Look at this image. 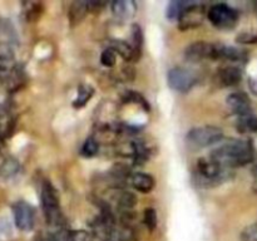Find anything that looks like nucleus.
Returning <instances> with one entry per match:
<instances>
[{"label": "nucleus", "mask_w": 257, "mask_h": 241, "mask_svg": "<svg viewBox=\"0 0 257 241\" xmlns=\"http://www.w3.org/2000/svg\"><path fill=\"white\" fill-rule=\"evenodd\" d=\"M210 157L223 167H238L252 161L253 148L248 141L230 140L213 150Z\"/></svg>", "instance_id": "f257e3e1"}, {"label": "nucleus", "mask_w": 257, "mask_h": 241, "mask_svg": "<svg viewBox=\"0 0 257 241\" xmlns=\"http://www.w3.org/2000/svg\"><path fill=\"white\" fill-rule=\"evenodd\" d=\"M231 168L223 167L212 158H200L196 166V172L198 175V182L205 185L206 187L223 182L230 177Z\"/></svg>", "instance_id": "f03ea898"}, {"label": "nucleus", "mask_w": 257, "mask_h": 241, "mask_svg": "<svg viewBox=\"0 0 257 241\" xmlns=\"http://www.w3.org/2000/svg\"><path fill=\"white\" fill-rule=\"evenodd\" d=\"M223 138V131L215 126H203L192 128L186 136V143L192 150L206 148L221 142Z\"/></svg>", "instance_id": "7ed1b4c3"}, {"label": "nucleus", "mask_w": 257, "mask_h": 241, "mask_svg": "<svg viewBox=\"0 0 257 241\" xmlns=\"http://www.w3.org/2000/svg\"><path fill=\"white\" fill-rule=\"evenodd\" d=\"M40 198H42L43 213H44L47 222L52 226L62 225L63 216L62 211H60L59 198H58L57 192H55V188L48 181L43 183Z\"/></svg>", "instance_id": "20e7f679"}, {"label": "nucleus", "mask_w": 257, "mask_h": 241, "mask_svg": "<svg viewBox=\"0 0 257 241\" xmlns=\"http://www.w3.org/2000/svg\"><path fill=\"white\" fill-rule=\"evenodd\" d=\"M207 17L218 29H230L237 23L238 13L227 4H215L208 10Z\"/></svg>", "instance_id": "39448f33"}, {"label": "nucleus", "mask_w": 257, "mask_h": 241, "mask_svg": "<svg viewBox=\"0 0 257 241\" xmlns=\"http://www.w3.org/2000/svg\"><path fill=\"white\" fill-rule=\"evenodd\" d=\"M168 85L178 93H186L192 89L197 83V75L192 70L182 67H175L170 69L167 74Z\"/></svg>", "instance_id": "423d86ee"}, {"label": "nucleus", "mask_w": 257, "mask_h": 241, "mask_svg": "<svg viewBox=\"0 0 257 241\" xmlns=\"http://www.w3.org/2000/svg\"><path fill=\"white\" fill-rule=\"evenodd\" d=\"M206 8L201 3H187L182 14L178 18V28L181 30H190L200 27L205 20Z\"/></svg>", "instance_id": "0eeeda50"}, {"label": "nucleus", "mask_w": 257, "mask_h": 241, "mask_svg": "<svg viewBox=\"0 0 257 241\" xmlns=\"http://www.w3.org/2000/svg\"><path fill=\"white\" fill-rule=\"evenodd\" d=\"M13 216L17 227L22 231L33 230L35 225V212L32 205L25 201H18L13 205Z\"/></svg>", "instance_id": "6e6552de"}, {"label": "nucleus", "mask_w": 257, "mask_h": 241, "mask_svg": "<svg viewBox=\"0 0 257 241\" xmlns=\"http://www.w3.org/2000/svg\"><path fill=\"white\" fill-rule=\"evenodd\" d=\"M185 57L190 62L217 59V44L207 42H195L186 48Z\"/></svg>", "instance_id": "1a4fd4ad"}, {"label": "nucleus", "mask_w": 257, "mask_h": 241, "mask_svg": "<svg viewBox=\"0 0 257 241\" xmlns=\"http://www.w3.org/2000/svg\"><path fill=\"white\" fill-rule=\"evenodd\" d=\"M226 103H227L228 108H230L233 113H236L238 117L251 114V103L245 93H231V94L226 98Z\"/></svg>", "instance_id": "9d476101"}, {"label": "nucleus", "mask_w": 257, "mask_h": 241, "mask_svg": "<svg viewBox=\"0 0 257 241\" xmlns=\"http://www.w3.org/2000/svg\"><path fill=\"white\" fill-rule=\"evenodd\" d=\"M15 68V52L12 44L0 42V73H10Z\"/></svg>", "instance_id": "9b49d317"}, {"label": "nucleus", "mask_w": 257, "mask_h": 241, "mask_svg": "<svg viewBox=\"0 0 257 241\" xmlns=\"http://www.w3.org/2000/svg\"><path fill=\"white\" fill-rule=\"evenodd\" d=\"M112 13L120 20H128L137 12V5L132 0H117L110 4Z\"/></svg>", "instance_id": "f8f14e48"}, {"label": "nucleus", "mask_w": 257, "mask_h": 241, "mask_svg": "<svg viewBox=\"0 0 257 241\" xmlns=\"http://www.w3.org/2000/svg\"><path fill=\"white\" fill-rule=\"evenodd\" d=\"M131 185L133 186V188L140 191V192L147 193L151 192L153 187H155V178L151 175L143 172L133 173L131 176Z\"/></svg>", "instance_id": "ddd939ff"}, {"label": "nucleus", "mask_w": 257, "mask_h": 241, "mask_svg": "<svg viewBox=\"0 0 257 241\" xmlns=\"http://www.w3.org/2000/svg\"><path fill=\"white\" fill-rule=\"evenodd\" d=\"M242 78V73L237 67H225L218 72V79L221 84L226 87H232L238 84Z\"/></svg>", "instance_id": "4468645a"}, {"label": "nucleus", "mask_w": 257, "mask_h": 241, "mask_svg": "<svg viewBox=\"0 0 257 241\" xmlns=\"http://www.w3.org/2000/svg\"><path fill=\"white\" fill-rule=\"evenodd\" d=\"M110 49L114 50L117 54L124 58L125 60H135L138 58V53L136 52L135 48L131 44H128L124 40H112L110 42Z\"/></svg>", "instance_id": "2eb2a0df"}, {"label": "nucleus", "mask_w": 257, "mask_h": 241, "mask_svg": "<svg viewBox=\"0 0 257 241\" xmlns=\"http://www.w3.org/2000/svg\"><path fill=\"white\" fill-rule=\"evenodd\" d=\"M245 58V53L242 50L227 45L217 44V59H226L231 62H240Z\"/></svg>", "instance_id": "dca6fc26"}, {"label": "nucleus", "mask_w": 257, "mask_h": 241, "mask_svg": "<svg viewBox=\"0 0 257 241\" xmlns=\"http://www.w3.org/2000/svg\"><path fill=\"white\" fill-rule=\"evenodd\" d=\"M88 12H89L88 2H74L70 4L68 17H69V20L72 22V24H77V23H79L87 15Z\"/></svg>", "instance_id": "f3484780"}, {"label": "nucleus", "mask_w": 257, "mask_h": 241, "mask_svg": "<svg viewBox=\"0 0 257 241\" xmlns=\"http://www.w3.org/2000/svg\"><path fill=\"white\" fill-rule=\"evenodd\" d=\"M238 132L241 133H253L257 132V117L252 114L242 115L238 117L237 123H236Z\"/></svg>", "instance_id": "a211bd4d"}, {"label": "nucleus", "mask_w": 257, "mask_h": 241, "mask_svg": "<svg viewBox=\"0 0 257 241\" xmlns=\"http://www.w3.org/2000/svg\"><path fill=\"white\" fill-rule=\"evenodd\" d=\"M93 94H94V89H93L92 85L82 84L78 88V95L74 99L73 105L75 108H82L83 105L87 104V102L93 97Z\"/></svg>", "instance_id": "6ab92c4d"}, {"label": "nucleus", "mask_w": 257, "mask_h": 241, "mask_svg": "<svg viewBox=\"0 0 257 241\" xmlns=\"http://www.w3.org/2000/svg\"><path fill=\"white\" fill-rule=\"evenodd\" d=\"M19 171V163L14 158H8L0 166V175L5 178L13 177Z\"/></svg>", "instance_id": "aec40b11"}, {"label": "nucleus", "mask_w": 257, "mask_h": 241, "mask_svg": "<svg viewBox=\"0 0 257 241\" xmlns=\"http://www.w3.org/2000/svg\"><path fill=\"white\" fill-rule=\"evenodd\" d=\"M187 5V3L183 2H172L167 7V18L171 20H178L180 15L182 14L183 9Z\"/></svg>", "instance_id": "412c9836"}, {"label": "nucleus", "mask_w": 257, "mask_h": 241, "mask_svg": "<svg viewBox=\"0 0 257 241\" xmlns=\"http://www.w3.org/2000/svg\"><path fill=\"white\" fill-rule=\"evenodd\" d=\"M67 241H95V238L85 230H72L67 232Z\"/></svg>", "instance_id": "4be33fe9"}, {"label": "nucleus", "mask_w": 257, "mask_h": 241, "mask_svg": "<svg viewBox=\"0 0 257 241\" xmlns=\"http://www.w3.org/2000/svg\"><path fill=\"white\" fill-rule=\"evenodd\" d=\"M143 221H145L146 226L148 227V230L153 231L156 227H157L158 223V217L157 212H156L155 208L148 207L145 210V215H143Z\"/></svg>", "instance_id": "5701e85b"}, {"label": "nucleus", "mask_w": 257, "mask_h": 241, "mask_svg": "<svg viewBox=\"0 0 257 241\" xmlns=\"http://www.w3.org/2000/svg\"><path fill=\"white\" fill-rule=\"evenodd\" d=\"M98 148H99V146H98L97 141L92 137L88 138L82 147V155L84 157H93L94 155H97Z\"/></svg>", "instance_id": "b1692460"}, {"label": "nucleus", "mask_w": 257, "mask_h": 241, "mask_svg": "<svg viewBox=\"0 0 257 241\" xmlns=\"http://www.w3.org/2000/svg\"><path fill=\"white\" fill-rule=\"evenodd\" d=\"M117 201L118 203H119L122 207H125V208H132L133 206L136 205V201H137V198H136V196L133 195V193L131 192H119L117 196Z\"/></svg>", "instance_id": "393cba45"}, {"label": "nucleus", "mask_w": 257, "mask_h": 241, "mask_svg": "<svg viewBox=\"0 0 257 241\" xmlns=\"http://www.w3.org/2000/svg\"><path fill=\"white\" fill-rule=\"evenodd\" d=\"M100 63L108 68L115 65V63H117V53L113 49H110V48L103 50V53L100 54Z\"/></svg>", "instance_id": "a878e982"}, {"label": "nucleus", "mask_w": 257, "mask_h": 241, "mask_svg": "<svg viewBox=\"0 0 257 241\" xmlns=\"http://www.w3.org/2000/svg\"><path fill=\"white\" fill-rule=\"evenodd\" d=\"M132 40H133L132 47L135 48L136 52L140 54L141 48H142V44H143V34H142V29H141L140 25L135 24L132 27Z\"/></svg>", "instance_id": "bb28decb"}, {"label": "nucleus", "mask_w": 257, "mask_h": 241, "mask_svg": "<svg viewBox=\"0 0 257 241\" xmlns=\"http://www.w3.org/2000/svg\"><path fill=\"white\" fill-rule=\"evenodd\" d=\"M241 241H257V222L246 226L240 235Z\"/></svg>", "instance_id": "cd10ccee"}, {"label": "nucleus", "mask_w": 257, "mask_h": 241, "mask_svg": "<svg viewBox=\"0 0 257 241\" xmlns=\"http://www.w3.org/2000/svg\"><path fill=\"white\" fill-rule=\"evenodd\" d=\"M42 12V5L38 3H28L27 8H25V15H27L28 22H33L37 19Z\"/></svg>", "instance_id": "c85d7f7f"}, {"label": "nucleus", "mask_w": 257, "mask_h": 241, "mask_svg": "<svg viewBox=\"0 0 257 241\" xmlns=\"http://www.w3.org/2000/svg\"><path fill=\"white\" fill-rule=\"evenodd\" d=\"M248 87H250L251 92H252L255 95H257V78H252V79H250V82H248Z\"/></svg>", "instance_id": "c756f323"}, {"label": "nucleus", "mask_w": 257, "mask_h": 241, "mask_svg": "<svg viewBox=\"0 0 257 241\" xmlns=\"http://www.w3.org/2000/svg\"><path fill=\"white\" fill-rule=\"evenodd\" d=\"M255 190L257 191V170H256V172H255Z\"/></svg>", "instance_id": "7c9ffc66"}]
</instances>
